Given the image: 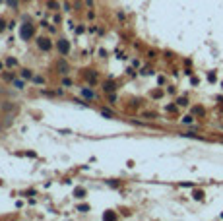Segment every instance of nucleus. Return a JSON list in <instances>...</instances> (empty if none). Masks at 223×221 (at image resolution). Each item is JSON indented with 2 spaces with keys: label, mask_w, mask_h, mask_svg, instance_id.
<instances>
[{
  "label": "nucleus",
  "mask_w": 223,
  "mask_h": 221,
  "mask_svg": "<svg viewBox=\"0 0 223 221\" xmlns=\"http://www.w3.org/2000/svg\"><path fill=\"white\" fill-rule=\"evenodd\" d=\"M0 2H2V0H0Z\"/></svg>",
  "instance_id": "obj_25"
},
{
  "label": "nucleus",
  "mask_w": 223,
  "mask_h": 221,
  "mask_svg": "<svg viewBox=\"0 0 223 221\" xmlns=\"http://www.w3.org/2000/svg\"><path fill=\"white\" fill-rule=\"evenodd\" d=\"M21 78H24V80H31V78H33L31 70H24V72H21Z\"/></svg>",
  "instance_id": "obj_11"
},
{
  "label": "nucleus",
  "mask_w": 223,
  "mask_h": 221,
  "mask_svg": "<svg viewBox=\"0 0 223 221\" xmlns=\"http://www.w3.org/2000/svg\"><path fill=\"white\" fill-rule=\"evenodd\" d=\"M107 93H111V91H115V84H113V81H107V84H105V87H103Z\"/></svg>",
  "instance_id": "obj_8"
},
{
  "label": "nucleus",
  "mask_w": 223,
  "mask_h": 221,
  "mask_svg": "<svg viewBox=\"0 0 223 221\" xmlns=\"http://www.w3.org/2000/svg\"><path fill=\"white\" fill-rule=\"evenodd\" d=\"M101 114H103V116H107V119H113V116H115V114L111 113L109 109H103V111H101Z\"/></svg>",
  "instance_id": "obj_12"
},
{
  "label": "nucleus",
  "mask_w": 223,
  "mask_h": 221,
  "mask_svg": "<svg viewBox=\"0 0 223 221\" xmlns=\"http://www.w3.org/2000/svg\"><path fill=\"white\" fill-rule=\"evenodd\" d=\"M6 64H8V66H16V64H18V60H16V58H8Z\"/></svg>",
  "instance_id": "obj_15"
},
{
  "label": "nucleus",
  "mask_w": 223,
  "mask_h": 221,
  "mask_svg": "<svg viewBox=\"0 0 223 221\" xmlns=\"http://www.w3.org/2000/svg\"><path fill=\"white\" fill-rule=\"evenodd\" d=\"M0 70H2V64H0Z\"/></svg>",
  "instance_id": "obj_24"
},
{
  "label": "nucleus",
  "mask_w": 223,
  "mask_h": 221,
  "mask_svg": "<svg viewBox=\"0 0 223 221\" xmlns=\"http://www.w3.org/2000/svg\"><path fill=\"white\" fill-rule=\"evenodd\" d=\"M78 212H89V206L87 204H80L78 206Z\"/></svg>",
  "instance_id": "obj_13"
},
{
  "label": "nucleus",
  "mask_w": 223,
  "mask_h": 221,
  "mask_svg": "<svg viewBox=\"0 0 223 221\" xmlns=\"http://www.w3.org/2000/svg\"><path fill=\"white\" fill-rule=\"evenodd\" d=\"M194 113H196V114H204V109H202V107H196Z\"/></svg>",
  "instance_id": "obj_18"
},
{
  "label": "nucleus",
  "mask_w": 223,
  "mask_h": 221,
  "mask_svg": "<svg viewBox=\"0 0 223 221\" xmlns=\"http://www.w3.org/2000/svg\"><path fill=\"white\" fill-rule=\"evenodd\" d=\"M4 29H6V21H4L2 18H0V33H2Z\"/></svg>",
  "instance_id": "obj_16"
},
{
  "label": "nucleus",
  "mask_w": 223,
  "mask_h": 221,
  "mask_svg": "<svg viewBox=\"0 0 223 221\" xmlns=\"http://www.w3.org/2000/svg\"><path fill=\"white\" fill-rule=\"evenodd\" d=\"M33 33H35V25H33V23H29V21H25L24 25H21V29H19V35H21V39H24V41L31 39Z\"/></svg>",
  "instance_id": "obj_1"
},
{
  "label": "nucleus",
  "mask_w": 223,
  "mask_h": 221,
  "mask_svg": "<svg viewBox=\"0 0 223 221\" xmlns=\"http://www.w3.org/2000/svg\"><path fill=\"white\" fill-rule=\"evenodd\" d=\"M208 80L209 81H215V74H208Z\"/></svg>",
  "instance_id": "obj_23"
},
{
  "label": "nucleus",
  "mask_w": 223,
  "mask_h": 221,
  "mask_svg": "<svg viewBox=\"0 0 223 221\" xmlns=\"http://www.w3.org/2000/svg\"><path fill=\"white\" fill-rule=\"evenodd\" d=\"M57 47H58V52L60 54H68V51H70V43L66 41V39H60Z\"/></svg>",
  "instance_id": "obj_3"
},
{
  "label": "nucleus",
  "mask_w": 223,
  "mask_h": 221,
  "mask_svg": "<svg viewBox=\"0 0 223 221\" xmlns=\"http://www.w3.org/2000/svg\"><path fill=\"white\" fill-rule=\"evenodd\" d=\"M85 80L89 81V84H95V81H97V74H95V70H85Z\"/></svg>",
  "instance_id": "obj_4"
},
{
  "label": "nucleus",
  "mask_w": 223,
  "mask_h": 221,
  "mask_svg": "<svg viewBox=\"0 0 223 221\" xmlns=\"http://www.w3.org/2000/svg\"><path fill=\"white\" fill-rule=\"evenodd\" d=\"M4 80H8V81L14 80V74H4Z\"/></svg>",
  "instance_id": "obj_21"
},
{
  "label": "nucleus",
  "mask_w": 223,
  "mask_h": 221,
  "mask_svg": "<svg viewBox=\"0 0 223 221\" xmlns=\"http://www.w3.org/2000/svg\"><path fill=\"white\" fill-rule=\"evenodd\" d=\"M103 219H111V221H113V219H117V213H113V212H105V213H103Z\"/></svg>",
  "instance_id": "obj_9"
},
{
  "label": "nucleus",
  "mask_w": 223,
  "mask_h": 221,
  "mask_svg": "<svg viewBox=\"0 0 223 221\" xmlns=\"http://www.w3.org/2000/svg\"><path fill=\"white\" fill-rule=\"evenodd\" d=\"M161 95H163V93H161V91H159V89H157V91H153V97H155V99H159V97H161Z\"/></svg>",
  "instance_id": "obj_19"
},
{
  "label": "nucleus",
  "mask_w": 223,
  "mask_h": 221,
  "mask_svg": "<svg viewBox=\"0 0 223 221\" xmlns=\"http://www.w3.org/2000/svg\"><path fill=\"white\" fill-rule=\"evenodd\" d=\"M177 103H178V105H186V103H188V101H186V97H181V99H178V101H177Z\"/></svg>",
  "instance_id": "obj_20"
},
{
  "label": "nucleus",
  "mask_w": 223,
  "mask_h": 221,
  "mask_svg": "<svg viewBox=\"0 0 223 221\" xmlns=\"http://www.w3.org/2000/svg\"><path fill=\"white\" fill-rule=\"evenodd\" d=\"M6 2H8L10 6H12V8H16V6H18V0H6Z\"/></svg>",
  "instance_id": "obj_17"
},
{
  "label": "nucleus",
  "mask_w": 223,
  "mask_h": 221,
  "mask_svg": "<svg viewBox=\"0 0 223 221\" xmlns=\"http://www.w3.org/2000/svg\"><path fill=\"white\" fill-rule=\"evenodd\" d=\"M58 70H60V74H68L70 72V66L66 64L64 60H58Z\"/></svg>",
  "instance_id": "obj_5"
},
{
  "label": "nucleus",
  "mask_w": 223,
  "mask_h": 221,
  "mask_svg": "<svg viewBox=\"0 0 223 221\" xmlns=\"http://www.w3.org/2000/svg\"><path fill=\"white\" fill-rule=\"evenodd\" d=\"M37 47L41 51H49L51 49V39H47V37H39L37 39Z\"/></svg>",
  "instance_id": "obj_2"
},
{
  "label": "nucleus",
  "mask_w": 223,
  "mask_h": 221,
  "mask_svg": "<svg viewBox=\"0 0 223 221\" xmlns=\"http://www.w3.org/2000/svg\"><path fill=\"white\" fill-rule=\"evenodd\" d=\"M182 122H184V124H192V122H194V119H192L190 114H188V116H184V119H182Z\"/></svg>",
  "instance_id": "obj_14"
},
{
  "label": "nucleus",
  "mask_w": 223,
  "mask_h": 221,
  "mask_svg": "<svg viewBox=\"0 0 223 221\" xmlns=\"http://www.w3.org/2000/svg\"><path fill=\"white\" fill-rule=\"evenodd\" d=\"M33 81H35V84H43V78L37 76V78H33Z\"/></svg>",
  "instance_id": "obj_22"
},
{
  "label": "nucleus",
  "mask_w": 223,
  "mask_h": 221,
  "mask_svg": "<svg viewBox=\"0 0 223 221\" xmlns=\"http://www.w3.org/2000/svg\"><path fill=\"white\" fill-rule=\"evenodd\" d=\"M82 95L87 97V99H95V93H93L91 89H82Z\"/></svg>",
  "instance_id": "obj_6"
},
{
  "label": "nucleus",
  "mask_w": 223,
  "mask_h": 221,
  "mask_svg": "<svg viewBox=\"0 0 223 221\" xmlns=\"http://www.w3.org/2000/svg\"><path fill=\"white\" fill-rule=\"evenodd\" d=\"M74 196H76V198H84V196H85V188H76V190H74Z\"/></svg>",
  "instance_id": "obj_7"
},
{
  "label": "nucleus",
  "mask_w": 223,
  "mask_h": 221,
  "mask_svg": "<svg viewBox=\"0 0 223 221\" xmlns=\"http://www.w3.org/2000/svg\"><path fill=\"white\" fill-rule=\"evenodd\" d=\"M192 196H194V200H204V192L202 190H194Z\"/></svg>",
  "instance_id": "obj_10"
}]
</instances>
